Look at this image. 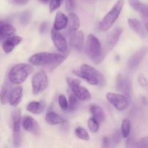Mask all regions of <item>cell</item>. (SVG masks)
I'll use <instances>...</instances> for the list:
<instances>
[{"mask_svg": "<svg viewBox=\"0 0 148 148\" xmlns=\"http://www.w3.org/2000/svg\"><path fill=\"white\" fill-rule=\"evenodd\" d=\"M66 55L56 53L40 52L30 56L28 62L34 66H46L50 71L56 69L66 59Z\"/></svg>", "mask_w": 148, "mask_h": 148, "instance_id": "cell-1", "label": "cell"}, {"mask_svg": "<svg viewBox=\"0 0 148 148\" xmlns=\"http://www.w3.org/2000/svg\"><path fill=\"white\" fill-rule=\"evenodd\" d=\"M33 72V67L28 64H17L9 72V80L14 85L23 83L27 77Z\"/></svg>", "mask_w": 148, "mask_h": 148, "instance_id": "cell-2", "label": "cell"}, {"mask_svg": "<svg viewBox=\"0 0 148 148\" xmlns=\"http://www.w3.org/2000/svg\"><path fill=\"white\" fill-rule=\"evenodd\" d=\"M124 0H118L112 7L111 10L106 14L99 24L100 30L102 31H107L109 30L113 25L115 23L116 20L118 19L119 16L121 14V10L124 7Z\"/></svg>", "mask_w": 148, "mask_h": 148, "instance_id": "cell-3", "label": "cell"}, {"mask_svg": "<svg viewBox=\"0 0 148 148\" xmlns=\"http://www.w3.org/2000/svg\"><path fill=\"white\" fill-rule=\"evenodd\" d=\"M85 52L95 64L101 62V56L102 53V47L100 40L94 35H88L85 46Z\"/></svg>", "mask_w": 148, "mask_h": 148, "instance_id": "cell-4", "label": "cell"}, {"mask_svg": "<svg viewBox=\"0 0 148 148\" xmlns=\"http://www.w3.org/2000/svg\"><path fill=\"white\" fill-rule=\"evenodd\" d=\"M68 85L73 93L79 98L80 101H88L91 99V95L88 89L84 87L80 86V81L77 79L67 78L66 79Z\"/></svg>", "mask_w": 148, "mask_h": 148, "instance_id": "cell-5", "label": "cell"}, {"mask_svg": "<svg viewBox=\"0 0 148 148\" xmlns=\"http://www.w3.org/2000/svg\"><path fill=\"white\" fill-rule=\"evenodd\" d=\"M49 85L48 76L44 71H40L33 75L32 78V90L35 95L43 92Z\"/></svg>", "mask_w": 148, "mask_h": 148, "instance_id": "cell-6", "label": "cell"}, {"mask_svg": "<svg viewBox=\"0 0 148 148\" xmlns=\"http://www.w3.org/2000/svg\"><path fill=\"white\" fill-rule=\"evenodd\" d=\"M106 99L119 111H124L129 106V98L121 94L108 92L106 94Z\"/></svg>", "mask_w": 148, "mask_h": 148, "instance_id": "cell-7", "label": "cell"}, {"mask_svg": "<svg viewBox=\"0 0 148 148\" xmlns=\"http://www.w3.org/2000/svg\"><path fill=\"white\" fill-rule=\"evenodd\" d=\"M121 33H122V29L121 27H116L108 36V37L107 38L106 41L105 46H104L103 49H102V53H101V61H103V59H104L106 55L108 53V52L110 51L116 46L120 36H121Z\"/></svg>", "mask_w": 148, "mask_h": 148, "instance_id": "cell-8", "label": "cell"}, {"mask_svg": "<svg viewBox=\"0 0 148 148\" xmlns=\"http://www.w3.org/2000/svg\"><path fill=\"white\" fill-rule=\"evenodd\" d=\"M116 86L118 91L122 92L126 97L130 99L132 92V84L130 79L123 75H119L116 80Z\"/></svg>", "mask_w": 148, "mask_h": 148, "instance_id": "cell-9", "label": "cell"}, {"mask_svg": "<svg viewBox=\"0 0 148 148\" xmlns=\"http://www.w3.org/2000/svg\"><path fill=\"white\" fill-rule=\"evenodd\" d=\"M147 48L143 47L137 51H136L134 54L132 55L129 59L128 62H127V66H128L129 69H131V70L137 69V66L140 65L143 59L145 58V56L147 55Z\"/></svg>", "mask_w": 148, "mask_h": 148, "instance_id": "cell-10", "label": "cell"}, {"mask_svg": "<svg viewBox=\"0 0 148 148\" xmlns=\"http://www.w3.org/2000/svg\"><path fill=\"white\" fill-rule=\"evenodd\" d=\"M51 37L54 43V46L59 51L65 52L67 50V43L62 33L53 28L51 30Z\"/></svg>", "mask_w": 148, "mask_h": 148, "instance_id": "cell-11", "label": "cell"}, {"mask_svg": "<svg viewBox=\"0 0 148 148\" xmlns=\"http://www.w3.org/2000/svg\"><path fill=\"white\" fill-rule=\"evenodd\" d=\"M22 126L25 131L29 132L36 136L40 134V128L37 121L31 116H25L23 119Z\"/></svg>", "mask_w": 148, "mask_h": 148, "instance_id": "cell-12", "label": "cell"}, {"mask_svg": "<svg viewBox=\"0 0 148 148\" xmlns=\"http://www.w3.org/2000/svg\"><path fill=\"white\" fill-rule=\"evenodd\" d=\"M70 46L75 49L79 51L82 50L84 46V33L82 31H75L71 32L70 38H69Z\"/></svg>", "mask_w": 148, "mask_h": 148, "instance_id": "cell-13", "label": "cell"}, {"mask_svg": "<svg viewBox=\"0 0 148 148\" xmlns=\"http://www.w3.org/2000/svg\"><path fill=\"white\" fill-rule=\"evenodd\" d=\"M23 40V38L20 36H13L7 38L3 43V50L5 53H10L14 50V48L18 46Z\"/></svg>", "mask_w": 148, "mask_h": 148, "instance_id": "cell-14", "label": "cell"}, {"mask_svg": "<svg viewBox=\"0 0 148 148\" xmlns=\"http://www.w3.org/2000/svg\"><path fill=\"white\" fill-rule=\"evenodd\" d=\"M80 70L90 74L93 77L98 79L100 85H103L104 84V82H105V78H104V76L103 75V74L100 71H98V69L90 66V65L86 64H82L80 66Z\"/></svg>", "mask_w": 148, "mask_h": 148, "instance_id": "cell-15", "label": "cell"}, {"mask_svg": "<svg viewBox=\"0 0 148 148\" xmlns=\"http://www.w3.org/2000/svg\"><path fill=\"white\" fill-rule=\"evenodd\" d=\"M68 17L62 12L56 14L53 23V28L56 30H61L66 28L68 25Z\"/></svg>", "mask_w": 148, "mask_h": 148, "instance_id": "cell-16", "label": "cell"}, {"mask_svg": "<svg viewBox=\"0 0 148 148\" xmlns=\"http://www.w3.org/2000/svg\"><path fill=\"white\" fill-rule=\"evenodd\" d=\"M128 24L134 31H135L140 37L145 38L146 36V32L144 27L140 20L136 18H129Z\"/></svg>", "mask_w": 148, "mask_h": 148, "instance_id": "cell-17", "label": "cell"}, {"mask_svg": "<svg viewBox=\"0 0 148 148\" xmlns=\"http://www.w3.org/2000/svg\"><path fill=\"white\" fill-rule=\"evenodd\" d=\"M15 31V28L12 25L0 21V40L12 36Z\"/></svg>", "mask_w": 148, "mask_h": 148, "instance_id": "cell-18", "label": "cell"}, {"mask_svg": "<svg viewBox=\"0 0 148 148\" xmlns=\"http://www.w3.org/2000/svg\"><path fill=\"white\" fill-rule=\"evenodd\" d=\"M129 4L135 11L141 13L145 17H148V5L144 4L140 0H129Z\"/></svg>", "mask_w": 148, "mask_h": 148, "instance_id": "cell-19", "label": "cell"}, {"mask_svg": "<svg viewBox=\"0 0 148 148\" xmlns=\"http://www.w3.org/2000/svg\"><path fill=\"white\" fill-rule=\"evenodd\" d=\"M22 97H23V88H22V87L18 86L14 88L11 91L10 100H9L10 105L12 106H16L18 105L19 103L21 101Z\"/></svg>", "mask_w": 148, "mask_h": 148, "instance_id": "cell-20", "label": "cell"}, {"mask_svg": "<svg viewBox=\"0 0 148 148\" xmlns=\"http://www.w3.org/2000/svg\"><path fill=\"white\" fill-rule=\"evenodd\" d=\"M45 120L50 125H56V124H64L66 121L61 116L55 113L54 111H49L46 114Z\"/></svg>", "mask_w": 148, "mask_h": 148, "instance_id": "cell-21", "label": "cell"}, {"mask_svg": "<svg viewBox=\"0 0 148 148\" xmlns=\"http://www.w3.org/2000/svg\"><path fill=\"white\" fill-rule=\"evenodd\" d=\"M12 121L13 132H20L21 122V110L20 108H16L12 112Z\"/></svg>", "mask_w": 148, "mask_h": 148, "instance_id": "cell-22", "label": "cell"}, {"mask_svg": "<svg viewBox=\"0 0 148 148\" xmlns=\"http://www.w3.org/2000/svg\"><path fill=\"white\" fill-rule=\"evenodd\" d=\"M90 111L91 114H92V117L95 118L98 121H99V123L103 122L104 121L105 114H104L103 110L102 109L101 106L96 105V104H94V105L90 106Z\"/></svg>", "mask_w": 148, "mask_h": 148, "instance_id": "cell-23", "label": "cell"}, {"mask_svg": "<svg viewBox=\"0 0 148 148\" xmlns=\"http://www.w3.org/2000/svg\"><path fill=\"white\" fill-rule=\"evenodd\" d=\"M45 104L42 102L33 101L27 106V110L33 114H40L43 111Z\"/></svg>", "mask_w": 148, "mask_h": 148, "instance_id": "cell-24", "label": "cell"}, {"mask_svg": "<svg viewBox=\"0 0 148 148\" xmlns=\"http://www.w3.org/2000/svg\"><path fill=\"white\" fill-rule=\"evenodd\" d=\"M73 72L75 75H77V76L79 77L85 79V80H86L88 83L90 84V85H99V82H98V79H95V78L93 77L92 75L87 73V72H83V71L82 70H74Z\"/></svg>", "mask_w": 148, "mask_h": 148, "instance_id": "cell-25", "label": "cell"}, {"mask_svg": "<svg viewBox=\"0 0 148 148\" xmlns=\"http://www.w3.org/2000/svg\"><path fill=\"white\" fill-rule=\"evenodd\" d=\"M68 21H69L68 23H69V30H71V32L78 30L80 25V21L78 16L75 13H69L68 16Z\"/></svg>", "mask_w": 148, "mask_h": 148, "instance_id": "cell-26", "label": "cell"}, {"mask_svg": "<svg viewBox=\"0 0 148 148\" xmlns=\"http://www.w3.org/2000/svg\"><path fill=\"white\" fill-rule=\"evenodd\" d=\"M11 91L12 90H10V86L8 82H4L2 89H1V93H0V101H1V104L4 105L8 102L9 100H10Z\"/></svg>", "mask_w": 148, "mask_h": 148, "instance_id": "cell-27", "label": "cell"}, {"mask_svg": "<svg viewBox=\"0 0 148 148\" xmlns=\"http://www.w3.org/2000/svg\"><path fill=\"white\" fill-rule=\"evenodd\" d=\"M130 131H131V122L128 119H125L123 120L121 124V136L124 138H127L130 135Z\"/></svg>", "mask_w": 148, "mask_h": 148, "instance_id": "cell-28", "label": "cell"}, {"mask_svg": "<svg viewBox=\"0 0 148 148\" xmlns=\"http://www.w3.org/2000/svg\"><path fill=\"white\" fill-rule=\"evenodd\" d=\"M75 134L79 139L85 141H88L90 140V135L88 132L84 128L80 127H78L75 129Z\"/></svg>", "mask_w": 148, "mask_h": 148, "instance_id": "cell-29", "label": "cell"}, {"mask_svg": "<svg viewBox=\"0 0 148 148\" xmlns=\"http://www.w3.org/2000/svg\"><path fill=\"white\" fill-rule=\"evenodd\" d=\"M88 125L90 130L92 132H98V130H99V121H97L93 117H91V118L88 119Z\"/></svg>", "mask_w": 148, "mask_h": 148, "instance_id": "cell-30", "label": "cell"}, {"mask_svg": "<svg viewBox=\"0 0 148 148\" xmlns=\"http://www.w3.org/2000/svg\"><path fill=\"white\" fill-rule=\"evenodd\" d=\"M78 100L79 99L74 93L70 95L69 99V106H68V110L69 111H74L77 107L78 103H79V101Z\"/></svg>", "mask_w": 148, "mask_h": 148, "instance_id": "cell-31", "label": "cell"}, {"mask_svg": "<svg viewBox=\"0 0 148 148\" xmlns=\"http://www.w3.org/2000/svg\"><path fill=\"white\" fill-rule=\"evenodd\" d=\"M31 18V12L29 11H25L21 14L20 17V22L22 25H27L30 22Z\"/></svg>", "mask_w": 148, "mask_h": 148, "instance_id": "cell-32", "label": "cell"}, {"mask_svg": "<svg viewBox=\"0 0 148 148\" xmlns=\"http://www.w3.org/2000/svg\"><path fill=\"white\" fill-rule=\"evenodd\" d=\"M58 101H59V104L61 108L64 111H67L69 103H68L66 97L64 95H60L59 96V98H58Z\"/></svg>", "mask_w": 148, "mask_h": 148, "instance_id": "cell-33", "label": "cell"}, {"mask_svg": "<svg viewBox=\"0 0 148 148\" xmlns=\"http://www.w3.org/2000/svg\"><path fill=\"white\" fill-rule=\"evenodd\" d=\"M63 0H50V3H49V11L50 12H53L54 10L59 8L62 4Z\"/></svg>", "mask_w": 148, "mask_h": 148, "instance_id": "cell-34", "label": "cell"}, {"mask_svg": "<svg viewBox=\"0 0 148 148\" xmlns=\"http://www.w3.org/2000/svg\"><path fill=\"white\" fill-rule=\"evenodd\" d=\"M77 0H65V8L66 11L72 12L76 7Z\"/></svg>", "mask_w": 148, "mask_h": 148, "instance_id": "cell-35", "label": "cell"}, {"mask_svg": "<svg viewBox=\"0 0 148 148\" xmlns=\"http://www.w3.org/2000/svg\"><path fill=\"white\" fill-rule=\"evenodd\" d=\"M21 142L22 137L20 132H13V143H14V146L19 147L21 144Z\"/></svg>", "mask_w": 148, "mask_h": 148, "instance_id": "cell-36", "label": "cell"}, {"mask_svg": "<svg viewBox=\"0 0 148 148\" xmlns=\"http://www.w3.org/2000/svg\"><path fill=\"white\" fill-rule=\"evenodd\" d=\"M111 140H112L113 146L116 145H118L120 143V141H121V134H120L119 130H117V131H116V132H114V134L111 137Z\"/></svg>", "mask_w": 148, "mask_h": 148, "instance_id": "cell-37", "label": "cell"}, {"mask_svg": "<svg viewBox=\"0 0 148 148\" xmlns=\"http://www.w3.org/2000/svg\"><path fill=\"white\" fill-rule=\"evenodd\" d=\"M138 81L140 85H141L143 88H145L146 90L148 91V82L147 79L144 77V75H140L138 77Z\"/></svg>", "mask_w": 148, "mask_h": 148, "instance_id": "cell-38", "label": "cell"}, {"mask_svg": "<svg viewBox=\"0 0 148 148\" xmlns=\"http://www.w3.org/2000/svg\"><path fill=\"white\" fill-rule=\"evenodd\" d=\"M137 147H147L148 148V137H143L138 142Z\"/></svg>", "mask_w": 148, "mask_h": 148, "instance_id": "cell-39", "label": "cell"}, {"mask_svg": "<svg viewBox=\"0 0 148 148\" xmlns=\"http://www.w3.org/2000/svg\"><path fill=\"white\" fill-rule=\"evenodd\" d=\"M113 146L112 140H111V137H105L103 139V147H108Z\"/></svg>", "mask_w": 148, "mask_h": 148, "instance_id": "cell-40", "label": "cell"}, {"mask_svg": "<svg viewBox=\"0 0 148 148\" xmlns=\"http://www.w3.org/2000/svg\"><path fill=\"white\" fill-rule=\"evenodd\" d=\"M137 145H138V142L136 141L134 139L132 138L128 139L126 143V146L128 147H137Z\"/></svg>", "mask_w": 148, "mask_h": 148, "instance_id": "cell-41", "label": "cell"}, {"mask_svg": "<svg viewBox=\"0 0 148 148\" xmlns=\"http://www.w3.org/2000/svg\"><path fill=\"white\" fill-rule=\"evenodd\" d=\"M10 2L16 5H24L29 1V0H10Z\"/></svg>", "mask_w": 148, "mask_h": 148, "instance_id": "cell-42", "label": "cell"}, {"mask_svg": "<svg viewBox=\"0 0 148 148\" xmlns=\"http://www.w3.org/2000/svg\"><path fill=\"white\" fill-rule=\"evenodd\" d=\"M48 27H49V23L47 22H44V23H42L40 26V32L41 33H45V32L47 31Z\"/></svg>", "mask_w": 148, "mask_h": 148, "instance_id": "cell-43", "label": "cell"}, {"mask_svg": "<svg viewBox=\"0 0 148 148\" xmlns=\"http://www.w3.org/2000/svg\"><path fill=\"white\" fill-rule=\"evenodd\" d=\"M145 27L147 33H148V17H147V19H146L145 21Z\"/></svg>", "mask_w": 148, "mask_h": 148, "instance_id": "cell-44", "label": "cell"}, {"mask_svg": "<svg viewBox=\"0 0 148 148\" xmlns=\"http://www.w3.org/2000/svg\"><path fill=\"white\" fill-rule=\"evenodd\" d=\"M38 1H40V2L43 3V4H46V3L49 2V1H50V0H38Z\"/></svg>", "mask_w": 148, "mask_h": 148, "instance_id": "cell-45", "label": "cell"}]
</instances>
